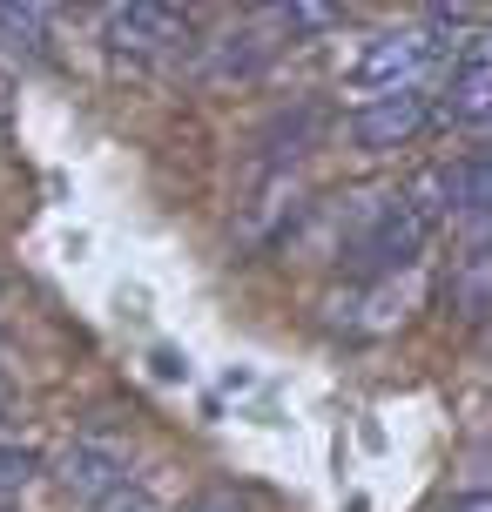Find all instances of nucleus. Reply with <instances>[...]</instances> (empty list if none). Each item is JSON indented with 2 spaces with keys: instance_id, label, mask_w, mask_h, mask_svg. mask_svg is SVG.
<instances>
[{
  "instance_id": "obj_1",
  "label": "nucleus",
  "mask_w": 492,
  "mask_h": 512,
  "mask_svg": "<svg viewBox=\"0 0 492 512\" xmlns=\"http://www.w3.org/2000/svg\"><path fill=\"white\" fill-rule=\"evenodd\" d=\"M439 223V209L418 203L412 189L398 196H364L358 216H351V236H344V263L358 270V277H398V270H412L418 256H425V236Z\"/></svg>"
},
{
  "instance_id": "obj_2",
  "label": "nucleus",
  "mask_w": 492,
  "mask_h": 512,
  "mask_svg": "<svg viewBox=\"0 0 492 512\" xmlns=\"http://www.w3.org/2000/svg\"><path fill=\"white\" fill-rule=\"evenodd\" d=\"M439 68V41L425 34V27H385V34H371L358 54V68H351V88H358L364 102H385V95H418L425 81Z\"/></svg>"
},
{
  "instance_id": "obj_3",
  "label": "nucleus",
  "mask_w": 492,
  "mask_h": 512,
  "mask_svg": "<svg viewBox=\"0 0 492 512\" xmlns=\"http://www.w3.org/2000/svg\"><path fill=\"white\" fill-rule=\"evenodd\" d=\"M102 41L115 54H169L189 41V14L169 0H115L102 7Z\"/></svg>"
},
{
  "instance_id": "obj_4",
  "label": "nucleus",
  "mask_w": 492,
  "mask_h": 512,
  "mask_svg": "<svg viewBox=\"0 0 492 512\" xmlns=\"http://www.w3.org/2000/svg\"><path fill=\"white\" fill-rule=\"evenodd\" d=\"M439 115L452 128H472V135H486L492 122V34L486 27H472L459 61H452V75H445V102Z\"/></svg>"
},
{
  "instance_id": "obj_5",
  "label": "nucleus",
  "mask_w": 492,
  "mask_h": 512,
  "mask_svg": "<svg viewBox=\"0 0 492 512\" xmlns=\"http://www.w3.org/2000/svg\"><path fill=\"white\" fill-rule=\"evenodd\" d=\"M432 122V102L425 95H385V102H358V115H351V142H358L364 155H391L405 149L418 128Z\"/></svg>"
},
{
  "instance_id": "obj_6",
  "label": "nucleus",
  "mask_w": 492,
  "mask_h": 512,
  "mask_svg": "<svg viewBox=\"0 0 492 512\" xmlns=\"http://www.w3.org/2000/svg\"><path fill=\"white\" fill-rule=\"evenodd\" d=\"M439 216H459L472 230V243H486V223H492V162L486 149H466L452 169L439 176Z\"/></svg>"
},
{
  "instance_id": "obj_7",
  "label": "nucleus",
  "mask_w": 492,
  "mask_h": 512,
  "mask_svg": "<svg viewBox=\"0 0 492 512\" xmlns=\"http://www.w3.org/2000/svg\"><path fill=\"white\" fill-rule=\"evenodd\" d=\"M61 486L75 492V499H115V492L129 486V459H122V452H108V445H88V438H81L75 452L61 459Z\"/></svg>"
},
{
  "instance_id": "obj_8",
  "label": "nucleus",
  "mask_w": 492,
  "mask_h": 512,
  "mask_svg": "<svg viewBox=\"0 0 492 512\" xmlns=\"http://www.w3.org/2000/svg\"><path fill=\"white\" fill-rule=\"evenodd\" d=\"M445 297H452V310H459L466 324H486V310H492V250L486 243H472V250L452 263Z\"/></svg>"
},
{
  "instance_id": "obj_9",
  "label": "nucleus",
  "mask_w": 492,
  "mask_h": 512,
  "mask_svg": "<svg viewBox=\"0 0 492 512\" xmlns=\"http://www.w3.org/2000/svg\"><path fill=\"white\" fill-rule=\"evenodd\" d=\"M263 61H270V41L263 34H223V41H209V81H250L263 75Z\"/></svg>"
},
{
  "instance_id": "obj_10",
  "label": "nucleus",
  "mask_w": 492,
  "mask_h": 512,
  "mask_svg": "<svg viewBox=\"0 0 492 512\" xmlns=\"http://www.w3.org/2000/svg\"><path fill=\"white\" fill-rule=\"evenodd\" d=\"M0 48L41 61L48 54V7H0Z\"/></svg>"
},
{
  "instance_id": "obj_11",
  "label": "nucleus",
  "mask_w": 492,
  "mask_h": 512,
  "mask_svg": "<svg viewBox=\"0 0 492 512\" xmlns=\"http://www.w3.org/2000/svg\"><path fill=\"white\" fill-rule=\"evenodd\" d=\"M263 21L284 27L290 41H304V34H331V27L344 21V7H331V0H284V7H270Z\"/></svg>"
},
{
  "instance_id": "obj_12",
  "label": "nucleus",
  "mask_w": 492,
  "mask_h": 512,
  "mask_svg": "<svg viewBox=\"0 0 492 512\" xmlns=\"http://www.w3.org/2000/svg\"><path fill=\"white\" fill-rule=\"evenodd\" d=\"M34 452H27V445H0V492H14V486H27V479H34Z\"/></svg>"
},
{
  "instance_id": "obj_13",
  "label": "nucleus",
  "mask_w": 492,
  "mask_h": 512,
  "mask_svg": "<svg viewBox=\"0 0 492 512\" xmlns=\"http://www.w3.org/2000/svg\"><path fill=\"white\" fill-rule=\"evenodd\" d=\"M459 27H472V7H425V34L439 41V34H459Z\"/></svg>"
},
{
  "instance_id": "obj_14",
  "label": "nucleus",
  "mask_w": 492,
  "mask_h": 512,
  "mask_svg": "<svg viewBox=\"0 0 492 512\" xmlns=\"http://www.w3.org/2000/svg\"><path fill=\"white\" fill-rule=\"evenodd\" d=\"M189 512H243V506H236V499H223V492H209V499H196Z\"/></svg>"
}]
</instances>
